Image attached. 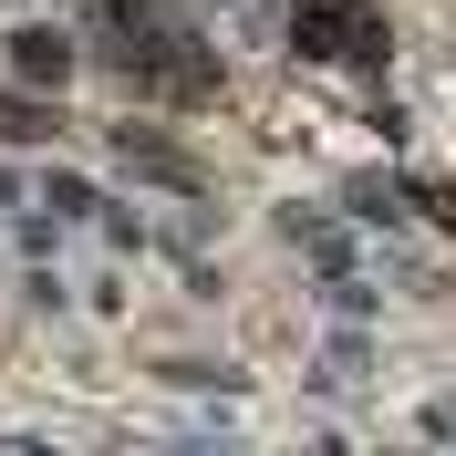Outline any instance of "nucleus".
<instances>
[{"label":"nucleus","instance_id":"nucleus-2","mask_svg":"<svg viewBox=\"0 0 456 456\" xmlns=\"http://www.w3.org/2000/svg\"><path fill=\"white\" fill-rule=\"evenodd\" d=\"M11 73H21V84H62V73H73V42H62L53 21H21L11 31Z\"/></svg>","mask_w":456,"mask_h":456},{"label":"nucleus","instance_id":"nucleus-3","mask_svg":"<svg viewBox=\"0 0 456 456\" xmlns=\"http://www.w3.org/2000/svg\"><path fill=\"white\" fill-rule=\"evenodd\" d=\"M114 145H125V167H135V176H156V187H198V167H187V156H176V145H156V135H135V125H125V135H114Z\"/></svg>","mask_w":456,"mask_h":456},{"label":"nucleus","instance_id":"nucleus-1","mask_svg":"<svg viewBox=\"0 0 456 456\" xmlns=\"http://www.w3.org/2000/svg\"><path fill=\"white\" fill-rule=\"evenodd\" d=\"M290 42H301L312 62H373L395 31H384L373 0H290Z\"/></svg>","mask_w":456,"mask_h":456}]
</instances>
